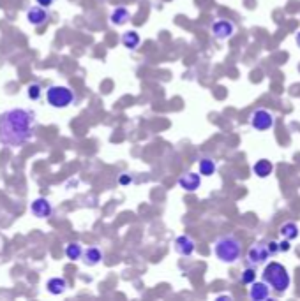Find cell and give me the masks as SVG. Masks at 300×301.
<instances>
[{
	"mask_svg": "<svg viewBox=\"0 0 300 301\" xmlns=\"http://www.w3.org/2000/svg\"><path fill=\"white\" fill-rule=\"evenodd\" d=\"M262 280L267 282L275 294H284L292 287V275L288 271V268L277 261H270L268 264H265L262 271Z\"/></svg>",
	"mask_w": 300,
	"mask_h": 301,
	"instance_id": "cell-3",
	"label": "cell"
},
{
	"mask_svg": "<svg viewBox=\"0 0 300 301\" xmlns=\"http://www.w3.org/2000/svg\"><path fill=\"white\" fill-rule=\"evenodd\" d=\"M66 257L71 261H80L83 257V247L78 241H71L66 245Z\"/></svg>",
	"mask_w": 300,
	"mask_h": 301,
	"instance_id": "cell-20",
	"label": "cell"
},
{
	"mask_svg": "<svg viewBox=\"0 0 300 301\" xmlns=\"http://www.w3.org/2000/svg\"><path fill=\"white\" fill-rule=\"evenodd\" d=\"M272 171H274V164L270 162L268 159H260V160H256L254 162V166H253V173L258 178H268V176L272 175Z\"/></svg>",
	"mask_w": 300,
	"mask_h": 301,
	"instance_id": "cell-15",
	"label": "cell"
},
{
	"mask_svg": "<svg viewBox=\"0 0 300 301\" xmlns=\"http://www.w3.org/2000/svg\"><path fill=\"white\" fill-rule=\"evenodd\" d=\"M249 125L258 132H265V130H270L275 125V117L274 113H270L268 109H254L249 117Z\"/></svg>",
	"mask_w": 300,
	"mask_h": 301,
	"instance_id": "cell-5",
	"label": "cell"
},
{
	"mask_svg": "<svg viewBox=\"0 0 300 301\" xmlns=\"http://www.w3.org/2000/svg\"><path fill=\"white\" fill-rule=\"evenodd\" d=\"M295 42H297V44H299V48H300V32L295 35Z\"/></svg>",
	"mask_w": 300,
	"mask_h": 301,
	"instance_id": "cell-27",
	"label": "cell"
},
{
	"mask_svg": "<svg viewBox=\"0 0 300 301\" xmlns=\"http://www.w3.org/2000/svg\"><path fill=\"white\" fill-rule=\"evenodd\" d=\"M279 250H281V254H286V252L292 250V240L281 238V241H279Z\"/></svg>",
	"mask_w": 300,
	"mask_h": 301,
	"instance_id": "cell-25",
	"label": "cell"
},
{
	"mask_svg": "<svg viewBox=\"0 0 300 301\" xmlns=\"http://www.w3.org/2000/svg\"><path fill=\"white\" fill-rule=\"evenodd\" d=\"M178 187H180L184 192H196V190L201 187V175L195 171L184 173V175L178 178Z\"/></svg>",
	"mask_w": 300,
	"mask_h": 301,
	"instance_id": "cell-9",
	"label": "cell"
},
{
	"mask_svg": "<svg viewBox=\"0 0 300 301\" xmlns=\"http://www.w3.org/2000/svg\"><path fill=\"white\" fill-rule=\"evenodd\" d=\"M74 100H76V93L66 85H51L46 90V102L55 109L69 108Z\"/></svg>",
	"mask_w": 300,
	"mask_h": 301,
	"instance_id": "cell-4",
	"label": "cell"
},
{
	"mask_svg": "<svg viewBox=\"0 0 300 301\" xmlns=\"http://www.w3.org/2000/svg\"><path fill=\"white\" fill-rule=\"evenodd\" d=\"M173 248L178 255H182V257H189V255L195 254L196 241L191 238L189 234H180V236H177V240H175Z\"/></svg>",
	"mask_w": 300,
	"mask_h": 301,
	"instance_id": "cell-8",
	"label": "cell"
},
{
	"mask_svg": "<svg viewBox=\"0 0 300 301\" xmlns=\"http://www.w3.org/2000/svg\"><path fill=\"white\" fill-rule=\"evenodd\" d=\"M217 171V162L212 157H201L198 160V173L201 176H212Z\"/></svg>",
	"mask_w": 300,
	"mask_h": 301,
	"instance_id": "cell-16",
	"label": "cell"
},
{
	"mask_svg": "<svg viewBox=\"0 0 300 301\" xmlns=\"http://www.w3.org/2000/svg\"><path fill=\"white\" fill-rule=\"evenodd\" d=\"M131 20V13H129V9L124 7V5H119V7H115L110 14V23L115 27H122L126 25L127 21Z\"/></svg>",
	"mask_w": 300,
	"mask_h": 301,
	"instance_id": "cell-14",
	"label": "cell"
},
{
	"mask_svg": "<svg viewBox=\"0 0 300 301\" xmlns=\"http://www.w3.org/2000/svg\"><path fill=\"white\" fill-rule=\"evenodd\" d=\"M267 248H268V254H270V257H274L275 254H279V241H274V240H270V241L267 243Z\"/></svg>",
	"mask_w": 300,
	"mask_h": 301,
	"instance_id": "cell-23",
	"label": "cell"
},
{
	"mask_svg": "<svg viewBox=\"0 0 300 301\" xmlns=\"http://www.w3.org/2000/svg\"><path fill=\"white\" fill-rule=\"evenodd\" d=\"M235 30H237V25H235L232 20H224V18L216 20L210 27L212 35H214L217 41H228V39H232L233 35H235Z\"/></svg>",
	"mask_w": 300,
	"mask_h": 301,
	"instance_id": "cell-6",
	"label": "cell"
},
{
	"mask_svg": "<svg viewBox=\"0 0 300 301\" xmlns=\"http://www.w3.org/2000/svg\"><path fill=\"white\" fill-rule=\"evenodd\" d=\"M67 289V282L64 280L62 276H53L46 282V291L50 294H55V296H60V294L66 293Z\"/></svg>",
	"mask_w": 300,
	"mask_h": 301,
	"instance_id": "cell-17",
	"label": "cell"
},
{
	"mask_svg": "<svg viewBox=\"0 0 300 301\" xmlns=\"http://www.w3.org/2000/svg\"><path fill=\"white\" fill-rule=\"evenodd\" d=\"M35 117L32 111L21 108L0 113V145L18 148L34 138Z\"/></svg>",
	"mask_w": 300,
	"mask_h": 301,
	"instance_id": "cell-1",
	"label": "cell"
},
{
	"mask_svg": "<svg viewBox=\"0 0 300 301\" xmlns=\"http://www.w3.org/2000/svg\"><path fill=\"white\" fill-rule=\"evenodd\" d=\"M214 255L223 264H235L242 257V240L237 234H223L214 241Z\"/></svg>",
	"mask_w": 300,
	"mask_h": 301,
	"instance_id": "cell-2",
	"label": "cell"
},
{
	"mask_svg": "<svg viewBox=\"0 0 300 301\" xmlns=\"http://www.w3.org/2000/svg\"><path fill=\"white\" fill-rule=\"evenodd\" d=\"M270 291L272 289L268 287V284L267 282H256L254 280L253 284H251L249 287V300L253 301H265L270 298Z\"/></svg>",
	"mask_w": 300,
	"mask_h": 301,
	"instance_id": "cell-11",
	"label": "cell"
},
{
	"mask_svg": "<svg viewBox=\"0 0 300 301\" xmlns=\"http://www.w3.org/2000/svg\"><path fill=\"white\" fill-rule=\"evenodd\" d=\"M270 254H268V248H267V243H256L253 247L247 250V255H245V263L247 266H254L258 268L262 264H267Z\"/></svg>",
	"mask_w": 300,
	"mask_h": 301,
	"instance_id": "cell-7",
	"label": "cell"
},
{
	"mask_svg": "<svg viewBox=\"0 0 300 301\" xmlns=\"http://www.w3.org/2000/svg\"><path fill=\"white\" fill-rule=\"evenodd\" d=\"M120 41H122V46L127 48V50H131L134 51L136 48L140 46V33L136 32V30H129V32H124L122 33V37H120Z\"/></svg>",
	"mask_w": 300,
	"mask_h": 301,
	"instance_id": "cell-18",
	"label": "cell"
},
{
	"mask_svg": "<svg viewBox=\"0 0 300 301\" xmlns=\"http://www.w3.org/2000/svg\"><path fill=\"white\" fill-rule=\"evenodd\" d=\"M133 181H134V176L129 175V173H122V175L119 176V183L122 185V187H126V185H131Z\"/></svg>",
	"mask_w": 300,
	"mask_h": 301,
	"instance_id": "cell-24",
	"label": "cell"
},
{
	"mask_svg": "<svg viewBox=\"0 0 300 301\" xmlns=\"http://www.w3.org/2000/svg\"><path fill=\"white\" fill-rule=\"evenodd\" d=\"M27 93H29L30 100H39V99H41V93H42L41 85H39V83H30L29 88H27Z\"/></svg>",
	"mask_w": 300,
	"mask_h": 301,
	"instance_id": "cell-22",
	"label": "cell"
},
{
	"mask_svg": "<svg viewBox=\"0 0 300 301\" xmlns=\"http://www.w3.org/2000/svg\"><path fill=\"white\" fill-rule=\"evenodd\" d=\"M279 234L281 238H286V240H297L300 236V229L297 226L295 222H284L283 226L279 227Z\"/></svg>",
	"mask_w": 300,
	"mask_h": 301,
	"instance_id": "cell-19",
	"label": "cell"
},
{
	"mask_svg": "<svg viewBox=\"0 0 300 301\" xmlns=\"http://www.w3.org/2000/svg\"><path fill=\"white\" fill-rule=\"evenodd\" d=\"M30 211H32V215L37 218H48L51 215V211H53V208H51L50 201L48 199H44V197H37V199L32 201Z\"/></svg>",
	"mask_w": 300,
	"mask_h": 301,
	"instance_id": "cell-12",
	"label": "cell"
},
{
	"mask_svg": "<svg viewBox=\"0 0 300 301\" xmlns=\"http://www.w3.org/2000/svg\"><path fill=\"white\" fill-rule=\"evenodd\" d=\"M254 280H256V268H254V266H247L244 271H242L240 282L244 285H251Z\"/></svg>",
	"mask_w": 300,
	"mask_h": 301,
	"instance_id": "cell-21",
	"label": "cell"
},
{
	"mask_svg": "<svg viewBox=\"0 0 300 301\" xmlns=\"http://www.w3.org/2000/svg\"><path fill=\"white\" fill-rule=\"evenodd\" d=\"M27 20H29L30 25L42 27L48 23L50 14H48L46 7H42V5H34V7H30L29 11H27Z\"/></svg>",
	"mask_w": 300,
	"mask_h": 301,
	"instance_id": "cell-10",
	"label": "cell"
},
{
	"mask_svg": "<svg viewBox=\"0 0 300 301\" xmlns=\"http://www.w3.org/2000/svg\"><path fill=\"white\" fill-rule=\"evenodd\" d=\"M35 2H37V5H42V7H50L53 4V0H35Z\"/></svg>",
	"mask_w": 300,
	"mask_h": 301,
	"instance_id": "cell-26",
	"label": "cell"
},
{
	"mask_svg": "<svg viewBox=\"0 0 300 301\" xmlns=\"http://www.w3.org/2000/svg\"><path fill=\"white\" fill-rule=\"evenodd\" d=\"M102 259H104V254H102V250L99 247L85 248L83 257H81V261H83L85 266H98V264L102 263Z\"/></svg>",
	"mask_w": 300,
	"mask_h": 301,
	"instance_id": "cell-13",
	"label": "cell"
}]
</instances>
